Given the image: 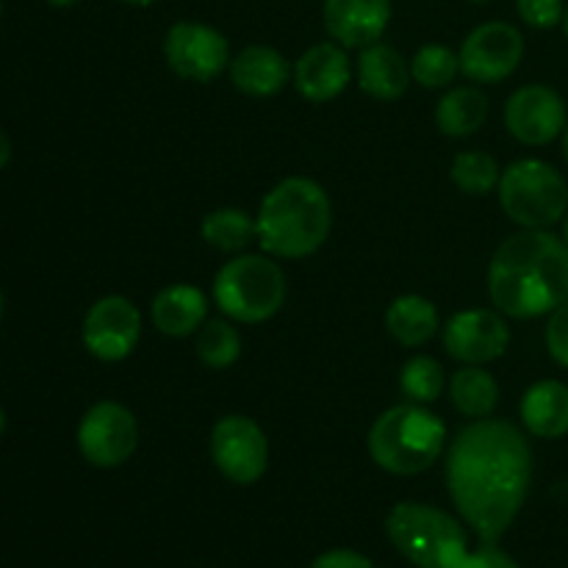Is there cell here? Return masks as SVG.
Returning <instances> with one entry per match:
<instances>
[{"label": "cell", "mask_w": 568, "mask_h": 568, "mask_svg": "<svg viewBox=\"0 0 568 568\" xmlns=\"http://www.w3.org/2000/svg\"><path fill=\"white\" fill-rule=\"evenodd\" d=\"M530 483L532 449L514 422L471 419L449 444V497L480 544H497L510 530Z\"/></svg>", "instance_id": "1"}, {"label": "cell", "mask_w": 568, "mask_h": 568, "mask_svg": "<svg viewBox=\"0 0 568 568\" xmlns=\"http://www.w3.org/2000/svg\"><path fill=\"white\" fill-rule=\"evenodd\" d=\"M488 297L514 320L549 316L568 300V247L544 227H521L488 264Z\"/></svg>", "instance_id": "2"}, {"label": "cell", "mask_w": 568, "mask_h": 568, "mask_svg": "<svg viewBox=\"0 0 568 568\" xmlns=\"http://www.w3.org/2000/svg\"><path fill=\"white\" fill-rule=\"evenodd\" d=\"M255 227H258L255 242L272 258H308L331 239V197L311 178H286L261 200Z\"/></svg>", "instance_id": "3"}, {"label": "cell", "mask_w": 568, "mask_h": 568, "mask_svg": "<svg viewBox=\"0 0 568 568\" xmlns=\"http://www.w3.org/2000/svg\"><path fill=\"white\" fill-rule=\"evenodd\" d=\"M366 447L383 471L414 477L442 458L447 447V425L419 403L394 405L375 419Z\"/></svg>", "instance_id": "4"}, {"label": "cell", "mask_w": 568, "mask_h": 568, "mask_svg": "<svg viewBox=\"0 0 568 568\" xmlns=\"http://www.w3.org/2000/svg\"><path fill=\"white\" fill-rule=\"evenodd\" d=\"M386 536L416 568H460L469 558L464 525L425 503H399L386 516Z\"/></svg>", "instance_id": "5"}, {"label": "cell", "mask_w": 568, "mask_h": 568, "mask_svg": "<svg viewBox=\"0 0 568 568\" xmlns=\"http://www.w3.org/2000/svg\"><path fill=\"white\" fill-rule=\"evenodd\" d=\"M286 272L272 255H233L214 277V300L222 314L242 325L272 320L286 303Z\"/></svg>", "instance_id": "6"}, {"label": "cell", "mask_w": 568, "mask_h": 568, "mask_svg": "<svg viewBox=\"0 0 568 568\" xmlns=\"http://www.w3.org/2000/svg\"><path fill=\"white\" fill-rule=\"evenodd\" d=\"M497 197L510 222L519 227H549L568 214V183L541 159L514 161L499 178Z\"/></svg>", "instance_id": "7"}, {"label": "cell", "mask_w": 568, "mask_h": 568, "mask_svg": "<svg viewBox=\"0 0 568 568\" xmlns=\"http://www.w3.org/2000/svg\"><path fill=\"white\" fill-rule=\"evenodd\" d=\"M78 453L98 469H116L139 447V422L122 403H94L78 425Z\"/></svg>", "instance_id": "8"}, {"label": "cell", "mask_w": 568, "mask_h": 568, "mask_svg": "<svg viewBox=\"0 0 568 568\" xmlns=\"http://www.w3.org/2000/svg\"><path fill=\"white\" fill-rule=\"evenodd\" d=\"M211 460L231 483L253 486L270 466V438L250 416H222L211 430Z\"/></svg>", "instance_id": "9"}, {"label": "cell", "mask_w": 568, "mask_h": 568, "mask_svg": "<svg viewBox=\"0 0 568 568\" xmlns=\"http://www.w3.org/2000/svg\"><path fill=\"white\" fill-rule=\"evenodd\" d=\"M164 59L175 75L194 83H211L231 64V44L220 28L209 22L183 20L170 26L164 37Z\"/></svg>", "instance_id": "10"}, {"label": "cell", "mask_w": 568, "mask_h": 568, "mask_svg": "<svg viewBox=\"0 0 568 568\" xmlns=\"http://www.w3.org/2000/svg\"><path fill=\"white\" fill-rule=\"evenodd\" d=\"M460 72L475 83H499L519 70L525 59V37L503 20L471 28L458 50Z\"/></svg>", "instance_id": "11"}, {"label": "cell", "mask_w": 568, "mask_h": 568, "mask_svg": "<svg viewBox=\"0 0 568 568\" xmlns=\"http://www.w3.org/2000/svg\"><path fill=\"white\" fill-rule=\"evenodd\" d=\"M83 347L92 358L120 364L142 338V314L122 294H105L83 316Z\"/></svg>", "instance_id": "12"}, {"label": "cell", "mask_w": 568, "mask_h": 568, "mask_svg": "<svg viewBox=\"0 0 568 568\" xmlns=\"http://www.w3.org/2000/svg\"><path fill=\"white\" fill-rule=\"evenodd\" d=\"M568 111L564 98L544 83L516 89L505 103V128L510 136L530 148H544L564 136Z\"/></svg>", "instance_id": "13"}, {"label": "cell", "mask_w": 568, "mask_h": 568, "mask_svg": "<svg viewBox=\"0 0 568 568\" xmlns=\"http://www.w3.org/2000/svg\"><path fill=\"white\" fill-rule=\"evenodd\" d=\"M510 331L499 311L469 308L444 325V349L464 366H486L508 353Z\"/></svg>", "instance_id": "14"}, {"label": "cell", "mask_w": 568, "mask_h": 568, "mask_svg": "<svg viewBox=\"0 0 568 568\" xmlns=\"http://www.w3.org/2000/svg\"><path fill=\"white\" fill-rule=\"evenodd\" d=\"M322 22L333 42L364 50L381 42L392 22V0H325Z\"/></svg>", "instance_id": "15"}, {"label": "cell", "mask_w": 568, "mask_h": 568, "mask_svg": "<svg viewBox=\"0 0 568 568\" xmlns=\"http://www.w3.org/2000/svg\"><path fill=\"white\" fill-rule=\"evenodd\" d=\"M294 87L311 103H331L347 89L353 78L347 48L338 42H320L294 61Z\"/></svg>", "instance_id": "16"}, {"label": "cell", "mask_w": 568, "mask_h": 568, "mask_svg": "<svg viewBox=\"0 0 568 568\" xmlns=\"http://www.w3.org/2000/svg\"><path fill=\"white\" fill-rule=\"evenodd\" d=\"M233 87L247 98H272L292 78L286 55L270 44H247L227 64Z\"/></svg>", "instance_id": "17"}, {"label": "cell", "mask_w": 568, "mask_h": 568, "mask_svg": "<svg viewBox=\"0 0 568 568\" xmlns=\"http://www.w3.org/2000/svg\"><path fill=\"white\" fill-rule=\"evenodd\" d=\"M155 331L170 338L194 336L209 320V297L197 286L189 283H172L161 288L150 305Z\"/></svg>", "instance_id": "18"}, {"label": "cell", "mask_w": 568, "mask_h": 568, "mask_svg": "<svg viewBox=\"0 0 568 568\" xmlns=\"http://www.w3.org/2000/svg\"><path fill=\"white\" fill-rule=\"evenodd\" d=\"M358 87L375 100H397L408 92L410 61L392 44L375 42L361 50L358 55Z\"/></svg>", "instance_id": "19"}, {"label": "cell", "mask_w": 568, "mask_h": 568, "mask_svg": "<svg viewBox=\"0 0 568 568\" xmlns=\"http://www.w3.org/2000/svg\"><path fill=\"white\" fill-rule=\"evenodd\" d=\"M519 416L530 436L547 442L568 436V386L564 381L532 383L521 397Z\"/></svg>", "instance_id": "20"}, {"label": "cell", "mask_w": 568, "mask_h": 568, "mask_svg": "<svg viewBox=\"0 0 568 568\" xmlns=\"http://www.w3.org/2000/svg\"><path fill=\"white\" fill-rule=\"evenodd\" d=\"M436 128L449 139L475 136L488 120V94L480 87H455L436 103Z\"/></svg>", "instance_id": "21"}, {"label": "cell", "mask_w": 568, "mask_h": 568, "mask_svg": "<svg viewBox=\"0 0 568 568\" xmlns=\"http://www.w3.org/2000/svg\"><path fill=\"white\" fill-rule=\"evenodd\" d=\"M386 327L403 347H422L442 327L438 308L422 294H403L386 311Z\"/></svg>", "instance_id": "22"}, {"label": "cell", "mask_w": 568, "mask_h": 568, "mask_svg": "<svg viewBox=\"0 0 568 568\" xmlns=\"http://www.w3.org/2000/svg\"><path fill=\"white\" fill-rule=\"evenodd\" d=\"M455 410L469 419H488L499 405V383L486 366H460L449 381Z\"/></svg>", "instance_id": "23"}, {"label": "cell", "mask_w": 568, "mask_h": 568, "mask_svg": "<svg viewBox=\"0 0 568 568\" xmlns=\"http://www.w3.org/2000/svg\"><path fill=\"white\" fill-rule=\"evenodd\" d=\"M205 244H211L220 253H242L253 239H258V227H255V216H250L242 209H216L203 216L200 225Z\"/></svg>", "instance_id": "24"}, {"label": "cell", "mask_w": 568, "mask_h": 568, "mask_svg": "<svg viewBox=\"0 0 568 568\" xmlns=\"http://www.w3.org/2000/svg\"><path fill=\"white\" fill-rule=\"evenodd\" d=\"M194 353L209 369H231L242 355V336L227 320H205L194 338Z\"/></svg>", "instance_id": "25"}, {"label": "cell", "mask_w": 568, "mask_h": 568, "mask_svg": "<svg viewBox=\"0 0 568 568\" xmlns=\"http://www.w3.org/2000/svg\"><path fill=\"white\" fill-rule=\"evenodd\" d=\"M449 178H453L458 192L469 194V197H483L499 186L503 170H499L494 155L483 153V150H464V153L455 155Z\"/></svg>", "instance_id": "26"}, {"label": "cell", "mask_w": 568, "mask_h": 568, "mask_svg": "<svg viewBox=\"0 0 568 568\" xmlns=\"http://www.w3.org/2000/svg\"><path fill=\"white\" fill-rule=\"evenodd\" d=\"M458 72L460 59L447 44H422L410 59V75L425 89H447Z\"/></svg>", "instance_id": "27"}, {"label": "cell", "mask_w": 568, "mask_h": 568, "mask_svg": "<svg viewBox=\"0 0 568 568\" xmlns=\"http://www.w3.org/2000/svg\"><path fill=\"white\" fill-rule=\"evenodd\" d=\"M444 366L430 355H414L399 372V388L408 397V403L430 405L444 392Z\"/></svg>", "instance_id": "28"}, {"label": "cell", "mask_w": 568, "mask_h": 568, "mask_svg": "<svg viewBox=\"0 0 568 568\" xmlns=\"http://www.w3.org/2000/svg\"><path fill=\"white\" fill-rule=\"evenodd\" d=\"M521 22L536 31H549L555 26H564L566 3L564 0H516Z\"/></svg>", "instance_id": "29"}, {"label": "cell", "mask_w": 568, "mask_h": 568, "mask_svg": "<svg viewBox=\"0 0 568 568\" xmlns=\"http://www.w3.org/2000/svg\"><path fill=\"white\" fill-rule=\"evenodd\" d=\"M544 338H547V349L549 355H552L555 364L568 369V300L549 314Z\"/></svg>", "instance_id": "30"}, {"label": "cell", "mask_w": 568, "mask_h": 568, "mask_svg": "<svg viewBox=\"0 0 568 568\" xmlns=\"http://www.w3.org/2000/svg\"><path fill=\"white\" fill-rule=\"evenodd\" d=\"M460 568H521L510 558L508 552L497 547V544H480V549L469 552V558L464 560Z\"/></svg>", "instance_id": "31"}, {"label": "cell", "mask_w": 568, "mask_h": 568, "mask_svg": "<svg viewBox=\"0 0 568 568\" xmlns=\"http://www.w3.org/2000/svg\"><path fill=\"white\" fill-rule=\"evenodd\" d=\"M308 568H375V564L355 549H331L322 552Z\"/></svg>", "instance_id": "32"}, {"label": "cell", "mask_w": 568, "mask_h": 568, "mask_svg": "<svg viewBox=\"0 0 568 568\" xmlns=\"http://www.w3.org/2000/svg\"><path fill=\"white\" fill-rule=\"evenodd\" d=\"M11 161V139L0 131V170Z\"/></svg>", "instance_id": "33"}, {"label": "cell", "mask_w": 568, "mask_h": 568, "mask_svg": "<svg viewBox=\"0 0 568 568\" xmlns=\"http://www.w3.org/2000/svg\"><path fill=\"white\" fill-rule=\"evenodd\" d=\"M44 3L55 6V9H72V6H78L81 0H44Z\"/></svg>", "instance_id": "34"}, {"label": "cell", "mask_w": 568, "mask_h": 568, "mask_svg": "<svg viewBox=\"0 0 568 568\" xmlns=\"http://www.w3.org/2000/svg\"><path fill=\"white\" fill-rule=\"evenodd\" d=\"M120 3H128V6H153V3H159V0H120Z\"/></svg>", "instance_id": "35"}, {"label": "cell", "mask_w": 568, "mask_h": 568, "mask_svg": "<svg viewBox=\"0 0 568 568\" xmlns=\"http://www.w3.org/2000/svg\"><path fill=\"white\" fill-rule=\"evenodd\" d=\"M3 430H6V410L0 408V436H3Z\"/></svg>", "instance_id": "36"}, {"label": "cell", "mask_w": 568, "mask_h": 568, "mask_svg": "<svg viewBox=\"0 0 568 568\" xmlns=\"http://www.w3.org/2000/svg\"><path fill=\"white\" fill-rule=\"evenodd\" d=\"M564 155H566V161H568V125H566V131H564Z\"/></svg>", "instance_id": "37"}, {"label": "cell", "mask_w": 568, "mask_h": 568, "mask_svg": "<svg viewBox=\"0 0 568 568\" xmlns=\"http://www.w3.org/2000/svg\"><path fill=\"white\" fill-rule=\"evenodd\" d=\"M564 242H566V247H568V214L564 216Z\"/></svg>", "instance_id": "38"}, {"label": "cell", "mask_w": 568, "mask_h": 568, "mask_svg": "<svg viewBox=\"0 0 568 568\" xmlns=\"http://www.w3.org/2000/svg\"><path fill=\"white\" fill-rule=\"evenodd\" d=\"M564 33H566V39H568V3H566V14H564Z\"/></svg>", "instance_id": "39"}, {"label": "cell", "mask_w": 568, "mask_h": 568, "mask_svg": "<svg viewBox=\"0 0 568 568\" xmlns=\"http://www.w3.org/2000/svg\"><path fill=\"white\" fill-rule=\"evenodd\" d=\"M0 320H3V292H0Z\"/></svg>", "instance_id": "40"}, {"label": "cell", "mask_w": 568, "mask_h": 568, "mask_svg": "<svg viewBox=\"0 0 568 568\" xmlns=\"http://www.w3.org/2000/svg\"><path fill=\"white\" fill-rule=\"evenodd\" d=\"M469 3H488V0H469Z\"/></svg>", "instance_id": "41"}, {"label": "cell", "mask_w": 568, "mask_h": 568, "mask_svg": "<svg viewBox=\"0 0 568 568\" xmlns=\"http://www.w3.org/2000/svg\"><path fill=\"white\" fill-rule=\"evenodd\" d=\"M0 14H3V3H0Z\"/></svg>", "instance_id": "42"}]
</instances>
